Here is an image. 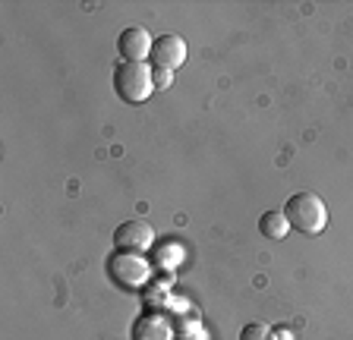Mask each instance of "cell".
<instances>
[{
  "label": "cell",
  "instance_id": "ba28073f",
  "mask_svg": "<svg viewBox=\"0 0 353 340\" xmlns=\"http://www.w3.org/2000/svg\"><path fill=\"white\" fill-rule=\"evenodd\" d=\"M240 340H274V337H272V328L268 325H262V321H250V325H243Z\"/></svg>",
  "mask_w": 353,
  "mask_h": 340
},
{
  "label": "cell",
  "instance_id": "3957f363",
  "mask_svg": "<svg viewBox=\"0 0 353 340\" xmlns=\"http://www.w3.org/2000/svg\"><path fill=\"white\" fill-rule=\"evenodd\" d=\"M114 246H117L120 252L139 255V252L154 246V227L148 221H142V217H130V221H123L114 230Z\"/></svg>",
  "mask_w": 353,
  "mask_h": 340
},
{
  "label": "cell",
  "instance_id": "7a4b0ae2",
  "mask_svg": "<svg viewBox=\"0 0 353 340\" xmlns=\"http://www.w3.org/2000/svg\"><path fill=\"white\" fill-rule=\"evenodd\" d=\"M114 92H117L126 104L148 101V95L154 92L152 67H148V63H130V60L117 63V67H114Z\"/></svg>",
  "mask_w": 353,
  "mask_h": 340
},
{
  "label": "cell",
  "instance_id": "9c48e42d",
  "mask_svg": "<svg viewBox=\"0 0 353 340\" xmlns=\"http://www.w3.org/2000/svg\"><path fill=\"white\" fill-rule=\"evenodd\" d=\"M152 82H154V89H158V92H164V89H170V82H174V73H170V70L152 67Z\"/></svg>",
  "mask_w": 353,
  "mask_h": 340
},
{
  "label": "cell",
  "instance_id": "6da1fadb",
  "mask_svg": "<svg viewBox=\"0 0 353 340\" xmlns=\"http://www.w3.org/2000/svg\"><path fill=\"white\" fill-rule=\"evenodd\" d=\"M284 217L290 221V227H296L300 233H322L328 227V208L316 193H296L287 199Z\"/></svg>",
  "mask_w": 353,
  "mask_h": 340
},
{
  "label": "cell",
  "instance_id": "5b68a950",
  "mask_svg": "<svg viewBox=\"0 0 353 340\" xmlns=\"http://www.w3.org/2000/svg\"><path fill=\"white\" fill-rule=\"evenodd\" d=\"M186 63V41L180 35H158L152 45V67L158 70H170Z\"/></svg>",
  "mask_w": 353,
  "mask_h": 340
},
{
  "label": "cell",
  "instance_id": "52a82bcc",
  "mask_svg": "<svg viewBox=\"0 0 353 340\" xmlns=\"http://www.w3.org/2000/svg\"><path fill=\"white\" fill-rule=\"evenodd\" d=\"M287 230H290V221L284 217V211H265L262 217H259V233H262L265 240H284Z\"/></svg>",
  "mask_w": 353,
  "mask_h": 340
},
{
  "label": "cell",
  "instance_id": "8992f818",
  "mask_svg": "<svg viewBox=\"0 0 353 340\" xmlns=\"http://www.w3.org/2000/svg\"><path fill=\"white\" fill-rule=\"evenodd\" d=\"M136 340H170V325L161 315H142L132 328Z\"/></svg>",
  "mask_w": 353,
  "mask_h": 340
},
{
  "label": "cell",
  "instance_id": "277c9868",
  "mask_svg": "<svg viewBox=\"0 0 353 340\" xmlns=\"http://www.w3.org/2000/svg\"><path fill=\"white\" fill-rule=\"evenodd\" d=\"M152 45H154V38L148 35L142 25H130V29H123L117 38L120 57L130 60V63H145V60H152Z\"/></svg>",
  "mask_w": 353,
  "mask_h": 340
}]
</instances>
